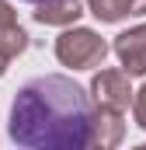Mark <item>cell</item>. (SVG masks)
Returning <instances> with one entry per match:
<instances>
[{"instance_id":"obj_2","label":"cell","mask_w":146,"mask_h":150,"mask_svg":"<svg viewBox=\"0 0 146 150\" xmlns=\"http://www.w3.org/2000/svg\"><path fill=\"white\" fill-rule=\"evenodd\" d=\"M108 56V42L91 28H66L56 38V59L70 70H94Z\"/></svg>"},{"instance_id":"obj_3","label":"cell","mask_w":146,"mask_h":150,"mask_svg":"<svg viewBox=\"0 0 146 150\" xmlns=\"http://www.w3.org/2000/svg\"><path fill=\"white\" fill-rule=\"evenodd\" d=\"M91 94H94L98 105H108V108H118V112H125L136 98L125 70H98L94 80H91Z\"/></svg>"},{"instance_id":"obj_1","label":"cell","mask_w":146,"mask_h":150,"mask_svg":"<svg viewBox=\"0 0 146 150\" xmlns=\"http://www.w3.org/2000/svg\"><path fill=\"white\" fill-rule=\"evenodd\" d=\"M98 101L66 74L32 77L18 87L7 133L28 150H87L94 143Z\"/></svg>"},{"instance_id":"obj_9","label":"cell","mask_w":146,"mask_h":150,"mask_svg":"<svg viewBox=\"0 0 146 150\" xmlns=\"http://www.w3.org/2000/svg\"><path fill=\"white\" fill-rule=\"evenodd\" d=\"M132 115H136V126L146 133V84L136 91V98H132Z\"/></svg>"},{"instance_id":"obj_4","label":"cell","mask_w":146,"mask_h":150,"mask_svg":"<svg viewBox=\"0 0 146 150\" xmlns=\"http://www.w3.org/2000/svg\"><path fill=\"white\" fill-rule=\"evenodd\" d=\"M25 49H28V32L18 25L14 7L7 0H0V77L7 74L11 59H18Z\"/></svg>"},{"instance_id":"obj_6","label":"cell","mask_w":146,"mask_h":150,"mask_svg":"<svg viewBox=\"0 0 146 150\" xmlns=\"http://www.w3.org/2000/svg\"><path fill=\"white\" fill-rule=\"evenodd\" d=\"M80 14H84V4L80 0H38L35 11H32V18H35L38 25H63V28L77 25Z\"/></svg>"},{"instance_id":"obj_7","label":"cell","mask_w":146,"mask_h":150,"mask_svg":"<svg viewBox=\"0 0 146 150\" xmlns=\"http://www.w3.org/2000/svg\"><path fill=\"white\" fill-rule=\"evenodd\" d=\"M125 136V122H122V112L118 108H108V105H98V115H94V143L91 147H118Z\"/></svg>"},{"instance_id":"obj_10","label":"cell","mask_w":146,"mask_h":150,"mask_svg":"<svg viewBox=\"0 0 146 150\" xmlns=\"http://www.w3.org/2000/svg\"><path fill=\"white\" fill-rule=\"evenodd\" d=\"M25 4H38V0H25Z\"/></svg>"},{"instance_id":"obj_8","label":"cell","mask_w":146,"mask_h":150,"mask_svg":"<svg viewBox=\"0 0 146 150\" xmlns=\"http://www.w3.org/2000/svg\"><path fill=\"white\" fill-rule=\"evenodd\" d=\"M87 7L105 25L122 21V18H139V14H146V0H87Z\"/></svg>"},{"instance_id":"obj_5","label":"cell","mask_w":146,"mask_h":150,"mask_svg":"<svg viewBox=\"0 0 146 150\" xmlns=\"http://www.w3.org/2000/svg\"><path fill=\"white\" fill-rule=\"evenodd\" d=\"M115 56L122 63V70L129 77H143L146 74V25H136L122 35H115Z\"/></svg>"}]
</instances>
